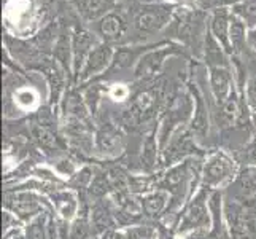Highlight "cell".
<instances>
[{"label":"cell","instance_id":"cell-1","mask_svg":"<svg viewBox=\"0 0 256 239\" xmlns=\"http://www.w3.org/2000/svg\"><path fill=\"white\" fill-rule=\"evenodd\" d=\"M234 175H236V164L224 153L212 155L204 166V171H202V179H204L206 187L223 185L228 180H231Z\"/></svg>","mask_w":256,"mask_h":239},{"label":"cell","instance_id":"cell-2","mask_svg":"<svg viewBox=\"0 0 256 239\" xmlns=\"http://www.w3.org/2000/svg\"><path fill=\"white\" fill-rule=\"evenodd\" d=\"M207 223H208V214H207V206H206V190H202L198 196L190 202L186 210H184L178 231L186 233L188 229L207 226Z\"/></svg>","mask_w":256,"mask_h":239},{"label":"cell","instance_id":"cell-3","mask_svg":"<svg viewBox=\"0 0 256 239\" xmlns=\"http://www.w3.org/2000/svg\"><path fill=\"white\" fill-rule=\"evenodd\" d=\"M5 206L21 218H29L42 210L40 198L30 193H13L5 196Z\"/></svg>","mask_w":256,"mask_h":239},{"label":"cell","instance_id":"cell-4","mask_svg":"<svg viewBox=\"0 0 256 239\" xmlns=\"http://www.w3.org/2000/svg\"><path fill=\"white\" fill-rule=\"evenodd\" d=\"M169 10L166 8H150V10L142 12L136 20V26L138 31L142 32H154L160 31L166 24L167 18H169Z\"/></svg>","mask_w":256,"mask_h":239},{"label":"cell","instance_id":"cell-5","mask_svg":"<svg viewBox=\"0 0 256 239\" xmlns=\"http://www.w3.org/2000/svg\"><path fill=\"white\" fill-rule=\"evenodd\" d=\"M196 150L198 148L191 140V136L188 134V132H183V134L175 136L170 140L169 147H167V150H166V161L175 163V161H178V159L184 158L186 155L194 153Z\"/></svg>","mask_w":256,"mask_h":239},{"label":"cell","instance_id":"cell-6","mask_svg":"<svg viewBox=\"0 0 256 239\" xmlns=\"http://www.w3.org/2000/svg\"><path fill=\"white\" fill-rule=\"evenodd\" d=\"M210 83H212V91H214L215 99L220 104H226L229 86H231V75H229V70L224 67H212L210 69Z\"/></svg>","mask_w":256,"mask_h":239},{"label":"cell","instance_id":"cell-7","mask_svg":"<svg viewBox=\"0 0 256 239\" xmlns=\"http://www.w3.org/2000/svg\"><path fill=\"white\" fill-rule=\"evenodd\" d=\"M110 59H112V50H110V47L100 45V47H97L96 50H92L90 53V56H88V63H86V67L83 70V78L104 70L105 66L110 63Z\"/></svg>","mask_w":256,"mask_h":239},{"label":"cell","instance_id":"cell-8","mask_svg":"<svg viewBox=\"0 0 256 239\" xmlns=\"http://www.w3.org/2000/svg\"><path fill=\"white\" fill-rule=\"evenodd\" d=\"M234 190L242 198H248L256 194V167L250 166L236 177Z\"/></svg>","mask_w":256,"mask_h":239},{"label":"cell","instance_id":"cell-9","mask_svg":"<svg viewBox=\"0 0 256 239\" xmlns=\"http://www.w3.org/2000/svg\"><path fill=\"white\" fill-rule=\"evenodd\" d=\"M120 136L110 126L97 132V150L104 155H114L120 152Z\"/></svg>","mask_w":256,"mask_h":239},{"label":"cell","instance_id":"cell-10","mask_svg":"<svg viewBox=\"0 0 256 239\" xmlns=\"http://www.w3.org/2000/svg\"><path fill=\"white\" fill-rule=\"evenodd\" d=\"M194 93H196L198 105H196V113H194V118L191 123V129L196 136L202 137V136H206V132L208 129V117H207V109H206L202 96L196 90H194Z\"/></svg>","mask_w":256,"mask_h":239},{"label":"cell","instance_id":"cell-11","mask_svg":"<svg viewBox=\"0 0 256 239\" xmlns=\"http://www.w3.org/2000/svg\"><path fill=\"white\" fill-rule=\"evenodd\" d=\"M99 29L105 39H118L126 31V24L118 15H107L100 21Z\"/></svg>","mask_w":256,"mask_h":239},{"label":"cell","instance_id":"cell-12","mask_svg":"<svg viewBox=\"0 0 256 239\" xmlns=\"http://www.w3.org/2000/svg\"><path fill=\"white\" fill-rule=\"evenodd\" d=\"M92 35L88 32H76L75 39H74V51H75V72H80L82 63L86 56V53L90 51L92 47Z\"/></svg>","mask_w":256,"mask_h":239},{"label":"cell","instance_id":"cell-13","mask_svg":"<svg viewBox=\"0 0 256 239\" xmlns=\"http://www.w3.org/2000/svg\"><path fill=\"white\" fill-rule=\"evenodd\" d=\"M166 206H167V193L164 191H154L142 199V209L150 217L160 215L166 209Z\"/></svg>","mask_w":256,"mask_h":239},{"label":"cell","instance_id":"cell-14","mask_svg":"<svg viewBox=\"0 0 256 239\" xmlns=\"http://www.w3.org/2000/svg\"><path fill=\"white\" fill-rule=\"evenodd\" d=\"M212 31H214L215 37L222 42V45L228 50L232 51L229 48V35H228V13L224 10H218L214 16V21H212Z\"/></svg>","mask_w":256,"mask_h":239},{"label":"cell","instance_id":"cell-15","mask_svg":"<svg viewBox=\"0 0 256 239\" xmlns=\"http://www.w3.org/2000/svg\"><path fill=\"white\" fill-rule=\"evenodd\" d=\"M91 223L94 226V233H105V231H108V228L113 226V220H112L110 210L105 206L97 204L92 209Z\"/></svg>","mask_w":256,"mask_h":239},{"label":"cell","instance_id":"cell-16","mask_svg":"<svg viewBox=\"0 0 256 239\" xmlns=\"http://www.w3.org/2000/svg\"><path fill=\"white\" fill-rule=\"evenodd\" d=\"M52 199H54L56 206L59 209V212L62 214L64 218H70L75 214V209H76V201L75 196L72 193H52Z\"/></svg>","mask_w":256,"mask_h":239},{"label":"cell","instance_id":"cell-17","mask_svg":"<svg viewBox=\"0 0 256 239\" xmlns=\"http://www.w3.org/2000/svg\"><path fill=\"white\" fill-rule=\"evenodd\" d=\"M110 7V0H80V10L88 20L104 15Z\"/></svg>","mask_w":256,"mask_h":239},{"label":"cell","instance_id":"cell-18","mask_svg":"<svg viewBox=\"0 0 256 239\" xmlns=\"http://www.w3.org/2000/svg\"><path fill=\"white\" fill-rule=\"evenodd\" d=\"M80 214L82 215L76 218V222L72 225V229H70V239H86L91 233V226L86 215V210H82Z\"/></svg>","mask_w":256,"mask_h":239},{"label":"cell","instance_id":"cell-19","mask_svg":"<svg viewBox=\"0 0 256 239\" xmlns=\"http://www.w3.org/2000/svg\"><path fill=\"white\" fill-rule=\"evenodd\" d=\"M229 39L232 42V50L240 51L244 40H245V28L240 20H236V18L232 20L231 28H229Z\"/></svg>","mask_w":256,"mask_h":239},{"label":"cell","instance_id":"cell-20","mask_svg":"<svg viewBox=\"0 0 256 239\" xmlns=\"http://www.w3.org/2000/svg\"><path fill=\"white\" fill-rule=\"evenodd\" d=\"M26 239H46L45 217L40 215L32 220L28 229H26Z\"/></svg>","mask_w":256,"mask_h":239},{"label":"cell","instance_id":"cell-21","mask_svg":"<svg viewBox=\"0 0 256 239\" xmlns=\"http://www.w3.org/2000/svg\"><path fill=\"white\" fill-rule=\"evenodd\" d=\"M236 13L240 15L252 28L256 24V0H246L245 4L236 7Z\"/></svg>","mask_w":256,"mask_h":239},{"label":"cell","instance_id":"cell-22","mask_svg":"<svg viewBox=\"0 0 256 239\" xmlns=\"http://www.w3.org/2000/svg\"><path fill=\"white\" fill-rule=\"evenodd\" d=\"M156 163V142L153 136H148L146 142L144 145V153H142V164L146 169H152Z\"/></svg>","mask_w":256,"mask_h":239},{"label":"cell","instance_id":"cell-23","mask_svg":"<svg viewBox=\"0 0 256 239\" xmlns=\"http://www.w3.org/2000/svg\"><path fill=\"white\" fill-rule=\"evenodd\" d=\"M136 56H137V51H134V50H120L116 55H114L112 70H114V69H122V67H129L132 63H134V58Z\"/></svg>","mask_w":256,"mask_h":239},{"label":"cell","instance_id":"cell-24","mask_svg":"<svg viewBox=\"0 0 256 239\" xmlns=\"http://www.w3.org/2000/svg\"><path fill=\"white\" fill-rule=\"evenodd\" d=\"M110 188H112L110 179H107V177H105L104 174L94 177L92 182H91V193L94 194V196H97V198L104 196V194L107 193Z\"/></svg>","mask_w":256,"mask_h":239},{"label":"cell","instance_id":"cell-25","mask_svg":"<svg viewBox=\"0 0 256 239\" xmlns=\"http://www.w3.org/2000/svg\"><path fill=\"white\" fill-rule=\"evenodd\" d=\"M128 239H156V233L150 226H136L128 229L126 233Z\"/></svg>","mask_w":256,"mask_h":239},{"label":"cell","instance_id":"cell-26","mask_svg":"<svg viewBox=\"0 0 256 239\" xmlns=\"http://www.w3.org/2000/svg\"><path fill=\"white\" fill-rule=\"evenodd\" d=\"M207 59H208V63L210 64H214V63H218L220 67H223L222 64V61H223V56H222V51H220L218 48V43L212 39V37H207Z\"/></svg>","mask_w":256,"mask_h":239},{"label":"cell","instance_id":"cell-27","mask_svg":"<svg viewBox=\"0 0 256 239\" xmlns=\"http://www.w3.org/2000/svg\"><path fill=\"white\" fill-rule=\"evenodd\" d=\"M91 169L90 167H84L76 175H74V180H72V185L75 188H84L88 187L91 182H92V175H91Z\"/></svg>","mask_w":256,"mask_h":239},{"label":"cell","instance_id":"cell-28","mask_svg":"<svg viewBox=\"0 0 256 239\" xmlns=\"http://www.w3.org/2000/svg\"><path fill=\"white\" fill-rule=\"evenodd\" d=\"M56 56L64 66L68 64V43H67V40L64 37L60 39L58 42V45H56Z\"/></svg>","mask_w":256,"mask_h":239},{"label":"cell","instance_id":"cell-29","mask_svg":"<svg viewBox=\"0 0 256 239\" xmlns=\"http://www.w3.org/2000/svg\"><path fill=\"white\" fill-rule=\"evenodd\" d=\"M246 101H248L250 107L256 110V78H252L246 85Z\"/></svg>","mask_w":256,"mask_h":239},{"label":"cell","instance_id":"cell-30","mask_svg":"<svg viewBox=\"0 0 256 239\" xmlns=\"http://www.w3.org/2000/svg\"><path fill=\"white\" fill-rule=\"evenodd\" d=\"M102 239H124V237H122L120 233L113 231V229H108V231H105V233H104V237H102Z\"/></svg>","mask_w":256,"mask_h":239},{"label":"cell","instance_id":"cell-31","mask_svg":"<svg viewBox=\"0 0 256 239\" xmlns=\"http://www.w3.org/2000/svg\"><path fill=\"white\" fill-rule=\"evenodd\" d=\"M236 2H239V0H212L210 5L220 7V5H231V4H236Z\"/></svg>","mask_w":256,"mask_h":239},{"label":"cell","instance_id":"cell-32","mask_svg":"<svg viewBox=\"0 0 256 239\" xmlns=\"http://www.w3.org/2000/svg\"><path fill=\"white\" fill-rule=\"evenodd\" d=\"M232 239H253V236L246 231H237V233H232Z\"/></svg>","mask_w":256,"mask_h":239},{"label":"cell","instance_id":"cell-33","mask_svg":"<svg viewBox=\"0 0 256 239\" xmlns=\"http://www.w3.org/2000/svg\"><path fill=\"white\" fill-rule=\"evenodd\" d=\"M248 43L256 50V29L248 34Z\"/></svg>","mask_w":256,"mask_h":239},{"label":"cell","instance_id":"cell-34","mask_svg":"<svg viewBox=\"0 0 256 239\" xmlns=\"http://www.w3.org/2000/svg\"><path fill=\"white\" fill-rule=\"evenodd\" d=\"M254 125H256V115H254Z\"/></svg>","mask_w":256,"mask_h":239},{"label":"cell","instance_id":"cell-35","mask_svg":"<svg viewBox=\"0 0 256 239\" xmlns=\"http://www.w3.org/2000/svg\"><path fill=\"white\" fill-rule=\"evenodd\" d=\"M191 239H192V237H191ZM194 239H198V237H194Z\"/></svg>","mask_w":256,"mask_h":239}]
</instances>
